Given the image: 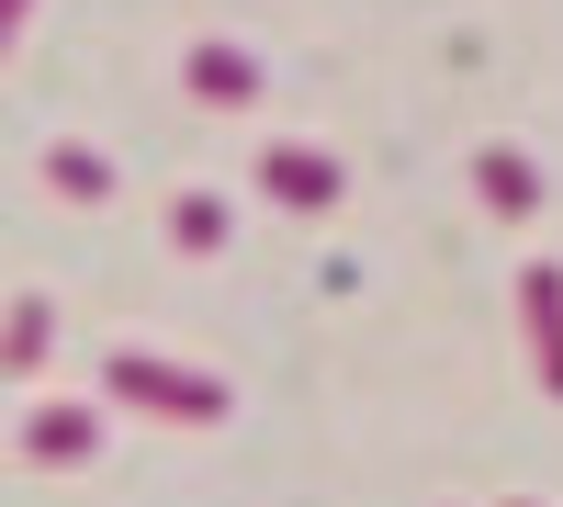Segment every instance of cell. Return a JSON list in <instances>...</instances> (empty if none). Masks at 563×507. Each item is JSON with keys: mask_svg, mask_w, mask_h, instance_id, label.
Returning <instances> with one entry per match:
<instances>
[{"mask_svg": "<svg viewBox=\"0 0 563 507\" xmlns=\"http://www.w3.org/2000/svg\"><path fill=\"white\" fill-rule=\"evenodd\" d=\"M102 384H113V406H147V418H180V429H214L225 418V384L180 373V361H158V350H113Z\"/></svg>", "mask_w": 563, "mask_h": 507, "instance_id": "6da1fadb", "label": "cell"}, {"mask_svg": "<svg viewBox=\"0 0 563 507\" xmlns=\"http://www.w3.org/2000/svg\"><path fill=\"white\" fill-rule=\"evenodd\" d=\"M260 192H271V203H294V214H327V203H339V158L282 135V147H260Z\"/></svg>", "mask_w": 563, "mask_h": 507, "instance_id": "7a4b0ae2", "label": "cell"}, {"mask_svg": "<svg viewBox=\"0 0 563 507\" xmlns=\"http://www.w3.org/2000/svg\"><path fill=\"white\" fill-rule=\"evenodd\" d=\"M519 328H530V361H541V395H563V271L552 260L519 271Z\"/></svg>", "mask_w": 563, "mask_h": 507, "instance_id": "3957f363", "label": "cell"}, {"mask_svg": "<svg viewBox=\"0 0 563 507\" xmlns=\"http://www.w3.org/2000/svg\"><path fill=\"white\" fill-rule=\"evenodd\" d=\"M180 90H192V102H260V68L238 57V45H192V57H180Z\"/></svg>", "mask_w": 563, "mask_h": 507, "instance_id": "277c9868", "label": "cell"}, {"mask_svg": "<svg viewBox=\"0 0 563 507\" xmlns=\"http://www.w3.org/2000/svg\"><path fill=\"white\" fill-rule=\"evenodd\" d=\"M23 451H34V463H90V451H102V418H90V406H34Z\"/></svg>", "mask_w": 563, "mask_h": 507, "instance_id": "5b68a950", "label": "cell"}, {"mask_svg": "<svg viewBox=\"0 0 563 507\" xmlns=\"http://www.w3.org/2000/svg\"><path fill=\"white\" fill-rule=\"evenodd\" d=\"M474 192H485L496 214H541V169H530L519 147H485V158H474Z\"/></svg>", "mask_w": 563, "mask_h": 507, "instance_id": "8992f818", "label": "cell"}, {"mask_svg": "<svg viewBox=\"0 0 563 507\" xmlns=\"http://www.w3.org/2000/svg\"><path fill=\"white\" fill-rule=\"evenodd\" d=\"M45 192H68V203H113V169L90 158V147H45Z\"/></svg>", "mask_w": 563, "mask_h": 507, "instance_id": "52a82bcc", "label": "cell"}, {"mask_svg": "<svg viewBox=\"0 0 563 507\" xmlns=\"http://www.w3.org/2000/svg\"><path fill=\"white\" fill-rule=\"evenodd\" d=\"M169 238L192 249V260H214V249H225V203H214V192H169Z\"/></svg>", "mask_w": 563, "mask_h": 507, "instance_id": "ba28073f", "label": "cell"}, {"mask_svg": "<svg viewBox=\"0 0 563 507\" xmlns=\"http://www.w3.org/2000/svg\"><path fill=\"white\" fill-rule=\"evenodd\" d=\"M45 339H57V316H45V294H23V305H12V373H34Z\"/></svg>", "mask_w": 563, "mask_h": 507, "instance_id": "9c48e42d", "label": "cell"}, {"mask_svg": "<svg viewBox=\"0 0 563 507\" xmlns=\"http://www.w3.org/2000/svg\"><path fill=\"white\" fill-rule=\"evenodd\" d=\"M507 507H530V496H507Z\"/></svg>", "mask_w": 563, "mask_h": 507, "instance_id": "30bf717a", "label": "cell"}]
</instances>
